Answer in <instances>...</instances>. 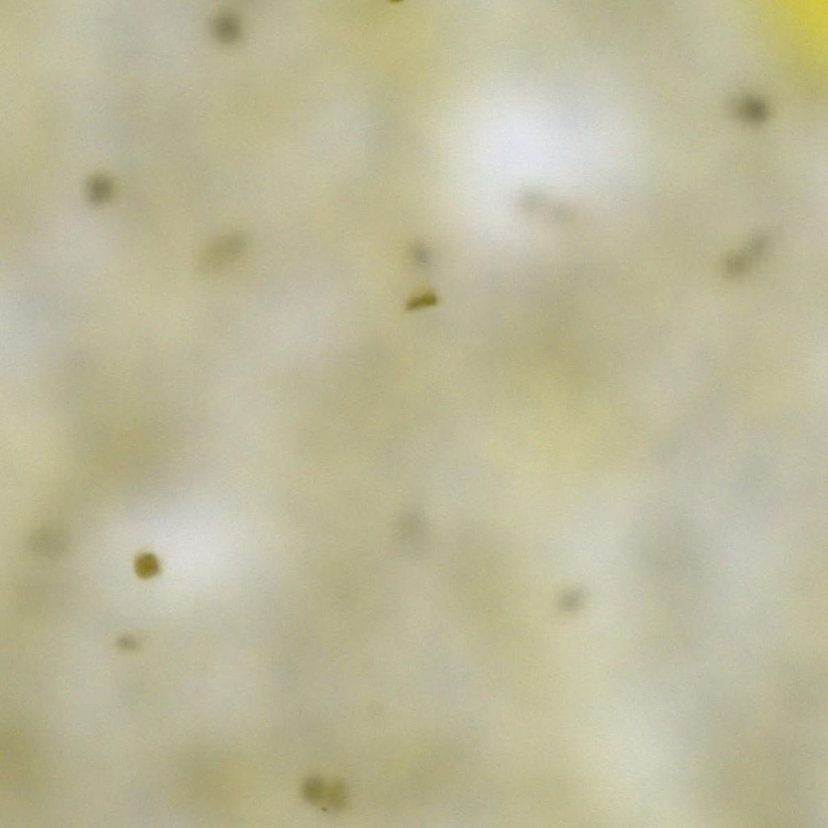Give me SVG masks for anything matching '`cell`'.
<instances>
[{"label":"cell","mask_w":828,"mask_h":828,"mask_svg":"<svg viewBox=\"0 0 828 828\" xmlns=\"http://www.w3.org/2000/svg\"><path fill=\"white\" fill-rule=\"evenodd\" d=\"M246 246V237L241 233L230 234L222 237L203 252L199 261V269L203 273H208L220 268L241 255Z\"/></svg>","instance_id":"cell-1"},{"label":"cell","mask_w":828,"mask_h":828,"mask_svg":"<svg viewBox=\"0 0 828 828\" xmlns=\"http://www.w3.org/2000/svg\"><path fill=\"white\" fill-rule=\"evenodd\" d=\"M303 792L307 802L322 805L325 809L331 792V785H327L320 778H311L305 783Z\"/></svg>","instance_id":"cell-2"},{"label":"cell","mask_w":828,"mask_h":828,"mask_svg":"<svg viewBox=\"0 0 828 828\" xmlns=\"http://www.w3.org/2000/svg\"><path fill=\"white\" fill-rule=\"evenodd\" d=\"M764 248V243L762 239H757L750 246L746 248L743 252V255L735 257L729 261L728 264V270L732 274H737L743 272L745 268H748L750 262L754 261L757 257L761 255Z\"/></svg>","instance_id":"cell-3"},{"label":"cell","mask_w":828,"mask_h":828,"mask_svg":"<svg viewBox=\"0 0 828 828\" xmlns=\"http://www.w3.org/2000/svg\"><path fill=\"white\" fill-rule=\"evenodd\" d=\"M160 565L155 556L144 555L138 559L137 571L142 578H150L159 572Z\"/></svg>","instance_id":"cell-4"},{"label":"cell","mask_w":828,"mask_h":828,"mask_svg":"<svg viewBox=\"0 0 828 828\" xmlns=\"http://www.w3.org/2000/svg\"><path fill=\"white\" fill-rule=\"evenodd\" d=\"M110 185L103 180H96L90 187V197L94 202H102L110 194Z\"/></svg>","instance_id":"cell-5"}]
</instances>
